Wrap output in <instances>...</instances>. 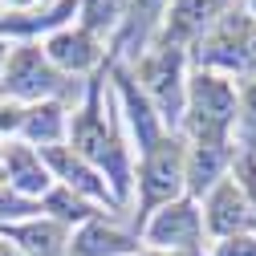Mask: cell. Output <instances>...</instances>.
Listing matches in <instances>:
<instances>
[{"label": "cell", "mask_w": 256, "mask_h": 256, "mask_svg": "<svg viewBox=\"0 0 256 256\" xmlns=\"http://www.w3.org/2000/svg\"><path fill=\"white\" fill-rule=\"evenodd\" d=\"M236 110H240V90H236L232 78L191 70L179 138L187 146H232Z\"/></svg>", "instance_id": "cell-1"}, {"label": "cell", "mask_w": 256, "mask_h": 256, "mask_svg": "<svg viewBox=\"0 0 256 256\" xmlns=\"http://www.w3.org/2000/svg\"><path fill=\"white\" fill-rule=\"evenodd\" d=\"M187 66H191L187 49H171V45H150L134 61V86L142 90V98L154 106L158 122L171 126V134H179V122H183L187 78H191Z\"/></svg>", "instance_id": "cell-2"}, {"label": "cell", "mask_w": 256, "mask_h": 256, "mask_svg": "<svg viewBox=\"0 0 256 256\" xmlns=\"http://www.w3.org/2000/svg\"><path fill=\"white\" fill-rule=\"evenodd\" d=\"M70 78L53 70V61L37 41L16 45L0 74V98L12 106H37V102H61L70 94Z\"/></svg>", "instance_id": "cell-3"}, {"label": "cell", "mask_w": 256, "mask_h": 256, "mask_svg": "<svg viewBox=\"0 0 256 256\" xmlns=\"http://www.w3.org/2000/svg\"><path fill=\"white\" fill-rule=\"evenodd\" d=\"M183 163H187V142L179 134H163L154 146H146L138 154V224L154 212L163 208L179 196H187L183 187Z\"/></svg>", "instance_id": "cell-4"}, {"label": "cell", "mask_w": 256, "mask_h": 256, "mask_svg": "<svg viewBox=\"0 0 256 256\" xmlns=\"http://www.w3.org/2000/svg\"><path fill=\"white\" fill-rule=\"evenodd\" d=\"M248 24L252 16L236 4L228 8L208 33L191 45V61H196V70H208V74H224V78H240L244 82V70H248V61H244V49H248Z\"/></svg>", "instance_id": "cell-5"}, {"label": "cell", "mask_w": 256, "mask_h": 256, "mask_svg": "<svg viewBox=\"0 0 256 256\" xmlns=\"http://www.w3.org/2000/svg\"><path fill=\"white\" fill-rule=\"evenodd\" d=\"M138 244H150L154 252H200V244H204L200 204L179 196L163 208H154L138 224Z\"/></svg>", "instance_id": "cell-6"}, {"label": "cell", "mask_w": 256, "mask_h": 256, "mask_svg": "<svg viewBox=\"0 0 256 256\" xmlns=\"http://www.w3.org/2000/svg\"><path fill=\"white\" fill-rule=\"evenodd\" d=\"M204 232H212L216 240H232V236H256V208L248 204V196L240 191V183L228 175L224 183H216L204 196Z\"/></svg>", "instance_id": "cell-7"}, {"label": "cell", "mask_w": 256, "mask_h": 256, "mask_svg": "<svg viewBox=\"0 0 256 256\" xmlns=\"http://www.w3.org/2000/svg\"><path fill=\"white\" fill-rule=\"evenodd\" d=\"M171 8V0H126V16L114 33V66H134V61L154 45L163 16Z\"/></svg>", "instance_id": "cell-8"}, {"label": "cell", "mask_w": 256, "mask_h": 256, "mask_svg": "<svg viewBox=\"0 0 256 256\" xmlns=\"http://www.w3.org/2000/svg\"><path fill=\"white\" fill-rule=\"evenodd\" d=\"M0 183H4L8 191H16V196L41 204L45 191L53 187V175L45 167V158L37 146H28L20 138H4L0 142Z\"/></svg>", "instance_id": "cell-9"}, {"label": "cell", "mask_w": 256, "mask_h": 256, "mask_svg": "<svg viewBox=\"0 0 256 256\" xmlns=\"http://www.w3.org/2000/svg\"><path fill=\"white\" fill-rule=\"evenodd\" d=\"M41 158H45L53 183L70 187L74 196H82V200H90V204H118L114 191H110V183H106V175H102L98 167H90L82 154H74L66 142H61V146H45Z\"/></svg>", "instance_id": "cell-10"}, {"label": "cell", "mask_w": 256, "mask_h": 256, "mask_svg": "<svg viewBox=\"0 0 256 256\" xmlns=\"http://www.w3.org/2000/svg\"><path fill=\"white\" fill-rule=\"evenodd\" d=\"M41 49H45V57L53 61V70L57 74H66V78H86V74H94L102 66V41L94 37V33H86L82 24H66V28H57V33H49L45 41H41Z\"/></svg>", "instance_id": "cell-11"}, {"label": "cell", "mask_w": 256, "mask_h": 256, "mask_svg": "<svg viewBox=\"0 0 256 256\" xmlns=\"http://www.w3.org/2000/svg\"><path fill=\"white\" fill-rule=\"evenodd\" d=\"M114 86H118V102H122V114H126V126H130V134H134V150L142 154L146 146H154L158 138L167 134V126L158 122L154 106L142 98V90L134 86V74L126 70V66H114Z\"/></svg>", "instance_id": "cell-12"}, {"label": "cell", "mask_w": 256, "mask_h": 256, "mask_svg": "<svg viewBox=\"0 0 256 256\" xmlns=\"http://www.w3.org/2000/svg\"><path fill=\"white\" fill-rule=\"evenodd\" d=\"M0 236L12 240L16 252L24 256H70V228L57 220H41V216H28L16 224H0Z\"/></svg>", "instance_id": "cell-13"}, {"label": "cell", "mask_w": 256, "mask_h": 256, "mask_svg": "<svg viewBox=\"0 0 256 256\" xmlns=\"http://www.w3.org/2000/svg\"><path fill=\"white\" fill-rule=\"evenodd\" d=\"M232 158L236 146H187V163H183V187L187 200H204L216 183H224L232 175Z\"/></svg>", "instance_id": "cell-14"}, {"label": "cell", "mask_w": 256, "mask_h": 256, "mask_svg": "<svg viewBox=\"0 0 256 256\" xmlns=\"http://www.w3.org/2000/svg\"><path fill=\"white\" fill-rule=\"evenodd\" d=\"M66 134H70V110H66V102H37V106H24L20 130H16L20 142L45 150V146H61V138H66Z\"/></svg>", "instance_id": "cell-15"}, {"label": "cell", "mask_w": 256, "mask_h": 256, "mask_svg": "<svg viewBox=\"0 0 256 256\" xmlns=\"http://www.w3.org/2000/svg\"><path fill=\"white\" fill-rule=\"evenodd\" d=\"M134 252H138V236L110 228L98 216L86 220L78 232H70V256H134Z\"/></svg>", "instance_id": "cell-16"}, {"label": "cell", "mask_w": 256, "mask_h": 256, "mask_svg": "<svg viewBox=\"0 0 256 256\" xmlns=\"http://www.w3.org/2000/svg\"><path fill=\"white\" fill-rule=\"evenodd\" d=\"M126 16V0H78V24L94 37H114Z\"/></svg>", "instance_id": "cell-17"}, {"label": "cell", "mask_w": 256, "mask_h": 256, "mask_svg": "<svg viewBox=\"0 0 256 256\" xmlns=\"http://www.w3.org/2000/svg\"><path fill=\"white\" fill-rule=\"evenodd\" d=\"M41 208L49 212V220L66 224V228H70V224H78V228H82L86 220H94V216H98V212H94V204H90V200L74 196V191H70V187H61V183H53V187L45 191Z\"/></svg>", "instance_id": "cell-18"}, {"label": "cell", "mask_w": 256, "mask_h": 256, "mask_svg": "<svg viewBox=\"0 0 256 256\" xmlns=\"http://www.w3.org/2000/svg\"><path fill=\"white\" fill-rule=\"evenodd\" d=\"M236 90H240V110H236L232 146H240L236 154H256V78H244Z\"/></svg>", "instance_id": "cell-19"}, {"label": "cell", "mask_w": 256, "mask_h": 256, "mask_svg": "<svg viewBox=\"0 0 256 256\" xmlns=\"http://www.w3.org/2000/svg\"><path fill=\"white\" fill-rule=\"evenodd\" d=\"M232 179L240 183V191L248 196V204L256 208V154H236L232 158Z\"/></svg>", "instance_id": "cell-20"}, {"label": "cell", "mask_w": 256, "mask_h": 256, "mask_svg": "<svg viewBox=\"0 0 256 256\" xmlns=\"http://www.w3.org/2000/svg\"><path fill=\"white\" fill-rule=\"evenodd\" d=\"M216 256H256V236H232V240H220Z\"/></svg>", "instance_id": "cell-21"}, {"label": "cell", "mask_w": 256, "mask_h": 256, "mask_svg": "<svg viewBox=\"0 0 256 256\" xmlns=\"http://www.w3.org/2000/svg\"><path fill=\"white\" fill-rule=\"evenodd\" d=\"M240 8H244V12L252 16V20H256V0H240Z\"/></svg>", "instance_id": "cell-22"}, {"label": "cell", "mask_w": 256, "mask_h": 256, "mask_svg": "<svg viewBox=\"0 0 256 256\" xmlns=\"http://www.w3.org/2000/svg\"><path fill=\"white\" fill-rule=\"evenodd\" d=\"M0 256H24V252H16L12 244H0Z\"/></svg>", "instance_id": "cell-23"}, {"label": "cell", "mask_w": 256, "mask_h": 256, "mask_svg": "<svg viewBox=\"0 0 256 256\" xmlns=\"http://www.w3.org/2000/svg\"><path fill=\"white\" fill-rule=\"evenodd\" d=\"M4 61H8V45L0 41V74H4Z\"/></svg>", "instance_id": "cell-24"}]
</instances>
